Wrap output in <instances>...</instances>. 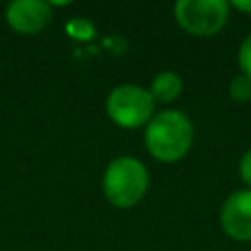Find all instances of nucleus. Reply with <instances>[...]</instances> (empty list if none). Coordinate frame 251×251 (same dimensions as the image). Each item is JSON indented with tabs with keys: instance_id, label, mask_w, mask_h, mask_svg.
<instances>
[{
	"instance_id": "9",
	"label": "nucleus",
	"mask_w": 251,
	"mask_h": 251,
	"mask_svg": "<svg viewBox=\"0 0 251 251\" xmlns=\"http://www.w3.org/2000/svg\"><path fill=\"white\" fill-rule=\"evenodd\" d=\"M237 63H239L241 75L251 78V33L241 41V45L237 49Z\"/></svg>"
},
{
	"instance_id": "5",
	"label": "nucleus",
	"mask_w": 251,
	"mask_h": 251,
	"mask_svg": "<svg viewBox=\"0 0 251 251\" xmlns=\"http://www.w3.org/2000/svg\"><path fill=\"white\" fill-rule=\"evenodd\" d=\"M220 224L227 237L251 241V188L231 192L220 210Z\"/></svg>"
},
{
	"instance_id": "10",
	"label": "nucleus",
	"mask_w": 251,
	"mask_h": 251,
	"mask_svg": "<svg viewBox=\"0 0 251 251\" xmlns=\"http://www.w3.org/2000/svg\"><path fill=\"white\" fill-rule=\"evenodd\" d=\"M239 176L247 186H251V149L245 151L239 161Z\"/></svg>"
},
{
	"instance_id": "11",
	"label": "nucleus",
	"mask_w": 251,
	"mask_h": 251,
	"mask_svg": "<svg viewBox=\"0 0 251 251\" xmlns=\"http://www.w3.org/2000/svg\"><path fill=\"white\" fill-rule=\"evenodd\" d=\"M231 6L241 10V12H245V14H251V0H233Z\"/></svg>"
},
{
	"instance_id": "3",
	"label": "nucleus",
	"mask_w": 251,
	"mask_h": 251,
	"mask_svg": "<svg viewBox=\"0 0 251 251\" xmlns=\"http://www.w3.org/2000/svg\"><path fill=\"white\" fill-rule=\"evenodd\" d=\"M106 114L116 126L135 129L155 116V100L143 86L120 84L106 98Z\"/></svg>"
},
{
	"instance_id": "7",
	"label": "nucleus",
	"mask_w": 251,
	"mask_h": 251,
	"mask_svg": "<svg viewBox=\"0 0 251 251\" xmlns=\"http://www.w3.org/2000/svg\"><path fill=\"white\" fill-rule=\"evenodd\" d=\"M155 104H169L173 100H176L182 92V78L180 75H176L175 71H161L153 76L151 80V88H149Z\"/></svg>"
},
{
	"instance_id": "2",
	"label": "nucleus",
	"mask_w": 251,
	"mask_h": 251,
	"mask_svg": "<svg viewBox=\"0 0 251 251\" xmlns=\"http://www.w3.org/2000/svg\"><path fill=\"white\" fill-rule=\"evenodd\" d=\"M149 188V173L147 167L131 157L120 155L104 171L102 176V192L104 198L116 208H133L139 204Z\"/></svg>"
},
{
	"instance_id": "1",
	"label": "nucleus",
	"mask_w": 251,
	"mask_h": 251,
	"mask_svg": "<svg viewBox=\"0 0 251 251\" xmlns=\"http://www.w3.org/2000/svg\"><path fill=\"white\" fill-rule=\"evenodd\" d=\"M145 147L159 163H176L192 147L194 127L180 110H161L145 126Z\"/></svg>"
},
{
	"instance_id": "6",
	"label": "nucleus",
	"mask_w": 251,
	"mask_h": 251,
	"mask_svg": "<svg viewBox=\"0 0 251 251\" xmlns=\"http://www.w3.org/2000/svg\"><path fill=\"white\" fill-rule=\"evenodd\" d=\"M51 4L43 0H14L6 6L8 25L22 35H33L51 22Z\"/></svg>"
},
{
	"instance_id": "4",
	"label": "nucleus",
	"mask_w": 251,
	"mask_h": 251,
	"mask_svg": "<svg viewBox=\"0 0 251 251\" xmlns=\"http://www.w3.org/2000/svg\"><path fill=\"white\" fill-rule=\"evenodd\" d=\"M229 18L226 0H178L175 4L176 24L190 35L210 37L222 31Z\"/></svg>"
},
{
	"instance_id": "8",
	"label": "nucleus",
	"mask_w": 251,
	"mask_h": 251,
	"mask_svg": "<svg viewBox=\"0 0 251 251\" xmlns=\"http://www.w3.org/2000/svg\"><path fill=\"white\" fill-rule=\"evenodd\" d=\"M229 96L235 100V102H249L251 100V78L245 76V75H235L231 80H229Z\"/></svg>"
}]
</instances>
